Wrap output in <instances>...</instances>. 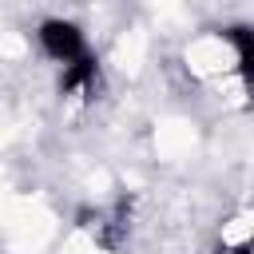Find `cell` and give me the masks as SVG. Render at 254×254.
<instances>
[{
    "label": "cell",
    "mask_w": 254,
    "mask_h": 254,
    "mask_svg": "<svg viewBox=\"0 0 254 254\" xmlns=\"http://www.w3.org/2000/svg\"><path fill=\"white\" fill-rule=\"evenodd\" d=\"M226 40H230V44L238 48V67H242V71H250V64H254V44H250V28H242V24H238V28H230V32H226Z\"/></svg>",
    "instance_id": "3957f363"
},
{
    "label": "cell",
    "mask_w": 254,
    "mask_h": 254,
    "mask_svg": "<svg viewBox=\"0 0 254 254\" xmlns=\"http://www.w3.org/2000/svg\"><path fill=\"white\" fill-rule=\"evenodd\" d=\"M91 83H95V60L91 56L71 60V67L64 71V91H91Z\"/></svg>",
    "instance_id": "7a4b0ae2"
},
{
    "label": "cell",
    "mask_w": 254,
    "mask_h": 254,
    "mask_svg": "<svg viewBox=\"0 0 254 254\" xmlns=\"http://www.w3.org/2000/svg\"><path fill=\"white\" fill-rule=\"evenodd\" d=\"M40 44L48 48V56H56L64 64H71V60L83 56V32L75 24H67V20H48L40 28Z\"/></svg>",
    "instance_id": "6da1fadb"
}]
</instances>
